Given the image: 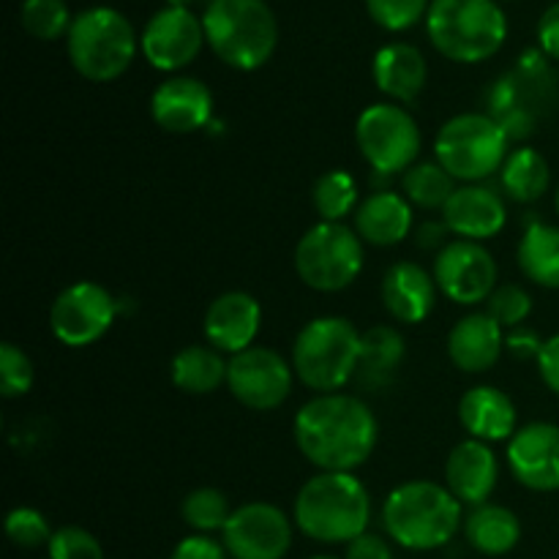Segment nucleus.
Here are the masks:
<instances>
[{
    "label": "nucleus",
    "mask_w": 559,
    "mask_h": 559,
    "mask_svg": "<svg viewBox=\"0 0 559 559\" xmlns=\"http://www.w3.org/2000/svg\"><path fill=\"white\" fill-rule=\"evenodd\" d=\"M295 442L322 473H353L377 445V418L360 399L320 393L295 415Z\"/></svg>",
    "instance_id": "f257e3e1"
},
{
    "label": "nucleus",
    "mask_w": 559,
    "mask_h": 559,
    "mask_svg": "<svg viewBox=\"0 0 559 559\" xmlns=\"http://www.w3.org/2000/svg\"><path fill=\"white\" fill-rule=\"evenodd\" d=\"M371 522V500L353 473H320L295 500V524L320 544H353Z\"/></svg>",
    "instance_id": "f03ea898"
},
{
    "label": "nucleus",
    "mask_w": 559,
    "mask_h": 559,
    "mask_svg": "<svg viewBox=\"0 0 559 559\" xmlns=\"http://www.w3.org/2000/svg\"><path fill=\"white\" fill-rule=\"evenodd\" d=\"M388 535L413 551H431L451 544L462 524V502L431 480H409L388 495L382 508Z\"/></svg>",
    "instance_id": "7ed1b4c3"
},
{
    "label": "nucleus",
    "mask_w": 559,
    "mask_h": 559,
    "mask_svg": "<svg viewBox=\"0 0 559 559\" xmlns=\"http://www.w3.org/2000/svg\"><path fill=\"white\" fill-rule=\"evenodd\" d=\"M202 25L207 47L229 69L254 71L276 52L278 22L265 0H211Z\"/></svg>",
    "instance_id": "20e7f679"
},
{
    "label": "nucleus",
    "mask_w": 559,
    "mask_h": 559,
    "mask_svg": "<svg viewBox=\"0 0 559 559\" xmlns=\"http://www.w3.org/2000/svg\"><path fill=\"white\" fill-rule=\"evenodd\" d=\"M426 31L448 60L480 63L506 44L508 16L497 0H431Z\"/></svg>",
    "instance_id": "39448f33"
},
{
    "label": "nucleus",
    "mask_w": 559,
    "mask_h": 559,
    "mask_svg": "<svg viewBox=\"0 0 559 559\" xmlns=\"http://www.w3.org/2000/svg\"><path fill=\"white\" fill-rule=\"evenodd\" d=\"M358 328L344 317H317L293 344V369L306 388L317 393H336L358 374Z\"/></svg>",
    "instance_id": "423d86ee"
},
{
    "label": "nucleus",
    "mask_w": 559,
    "mask_h": 559,
    "mask_svg": "<svg viewBox=\"0 0 559 559\" xmlns=\"http://www.w3.org/2000/svg\"><path fill=\"white\" fill-rule=\"evenodd\" d=\"M66 47L76 74L91 82H109L134 63L136 33L118 9L93 5L74 16Z\"/></svg>",
    "instance_id": "0eeeda50"
},
{
    "label": "nucleus",
    "mask_w": 559,
    "mask_h": 559,
    "mask_svg": "<svg viewBox=\"0 0 559 559\" xmlns=\"http://www.w3.org/2000/svg\"><path fill=\"white\" fill-rule=\"evenodd\" d=\"M557 98V80L551 71L549 60L540 49H530L519 58L516 69L502 74L491 85L489 112L508 140H524L535 131L538 118L555 104Z\"/></svg>",
    "instance_id": "6e6552de"
},
{
    "label": "nucleus",
    "mask_w": 559,
    "mask_h": 559,
    "mask_svg": "<svg viewBox=\"0 0 559 559\" xmlns=\"http://www.w3.org/2000/svg\"><path fill=\"white\" fill-rule=\"evenodd\" d=\"M508 134L491 115L464 112L448 120L435 142L437 164L464 183H480L508 158Z\"/></svg>",
    "instance_id": "1a4fd4ad"
},
{
    "label": "nucleus",
    "mask_w": 559,
    "mask_h": 559,
    "mask_svg": "<svg viewBox=\"0 0 559 559\" xmlns=\"http://www.w3.org/2000/svg\"><path fill=\"white\" fill-rule=\"evenodd\" d=\"M295 271L317 293H342L364 271V243L342 222H320L295 249Z\"/></svg>",
    "instance_id": "9d476101"
},
{
    "label": "nucleus",
    "mask_w": 559,
    "mask_h": 559,
    "mask_svg": "<svg viewBox=\"0 0 559 559\" xmlns=\"http://www.w3.org/2000/svg\"><path fill=\"white\" fill-rule=\"evenodd\" d=\"M355 140L369 167L380 175L407 173L420 153V129L396 104H371L355 123Z\"/></svg>",
    "instance_id": "9b49d317"
},
{
    "label": "nucleus",
    "mask_w": 559,
    "mask_h": 559,
    "mask_svg": "<svg viewBox=\"0 0 559 559\" xmlns=\"http://www.w3.org/2000/svg\"><path fill=\"white\" fill-rule=\"evenodd\" d=\"M118 304L96 282H76L55 298L49 325L66 347H91L112 328Z\"/></svg>",
    "instance_id": "f8f14e48"
},
{
    "label": "nucleus",
    "mask_w": 559,
    "mask_h": 559,
    "mask_svg": "<svg viewBox=\"0 0 559 559\" xmlns=\"http://www.w3.org/2000/svg\"><path fill=\"white\" fill-rule=\"evenodd\" d=\"M293 371L276 349L249 347L229 360L227 385L243 407L267 413L287 402L293 391Z\"/></svg>",
    "instance_id": "ddd939ff"
},
{
    "label": "nucleus",
    "mask_w": 559,
    "mask_h": 559,
    "mask_svg": "<svg viewBox=\"0 0 559 559\" xmlns=\"http://www.w3.org/2000/svg\"><path fill=\"white\" fill-rule=\"evenodd\" d=\"M222 535L233 559H284L293 544V524L271 502H246L233 511Z\"/></svg>",
    "instance_id": "4468645a"
},
{
    "label": "nucleus",
    "mask_w": 559,
    "mask_h": 559,
    "mask_svg": "<svg viewBox=\"0 0 559 559\" xmlns=\"http://www.w3.org/2000/svg\"><path fill=\"white\" fill-rule=\"evenodd\" d=\"M435 282L453 304L475 306L489 300L497 289V262L478 240L459 238L437 254Z\"/></svg>",
    "instance_id": "2eb2a0df"
},
{
    "label": "nucleus",
    "mask_w": 559,
    "mask_h": 559,
    "mask_svg": "<svg viewBox=\"0 0 559 559\" xmlns=\"http://www.w3.org/2000/svg\"><path fill=\"white\" fill-rule=\"evenodd\" d=\"M205 41V25L183 5H164L147 20L140 47L147 63L158 71H178L194 63Z\"/></svg>",
    "instance_id": "dca6fc26"
},
{
    "label": "nucleus",
    "mask_w": 559,
    "mask_h": 559,
    "mask_svg": "<svg viewBox=\"0 0 559 559\" xmlns=\"http://www.w3.org/2000/svg\"><path fill=\"white\" fill-rule=\"evenodd\" d=\"M508 469L530 491H559V426L527 424L508 440Z\"/></svg>",
    "instance_id": "f3484780"
},
{
    "label": "nucleus",
    "mask_w": 559,
    "mask_h": 559,
    "mask_svg": "<svg viewBox=\"0 0 559 559\" xmlns=\"http://www.w3.org/2000/svg\"><path fill=\"white\" fill-rule=\"evenodd\" d=\"M151 115L169 134H191L211 120L213 96L194 76H173L153 93Z\"/></svg>",
    "instance_id": "a211bd4d"
},
{
    "label": "nucleus",
    "mask_w": 559,
    "mask_h": 559,
    "mask_svg": "<svg viewBox=\"0 0 559 559\" xmlns=\"http://www.w3.org/2000/svg\"><path fill=\"white\" fill-rule=\"evenodd\" d=\"M506 202L495 189L484 183H467L456 189L442 207V222L462 240L495 238L506 227Z\"/></svg>",
    "instance_id": "6ab92c4d"
},
{
    "label": "nucleus",
    "mask_w": 559,
    "mask_h": 559,
    "mask_svg": "<svg viewBox=\"0 0 559 559\" xmlns=\"http://www.w3.org/2000/svg\"><path fill=\"white\" fill-rule=\"evenodd\" d=\"M260 322L262 309L249 293H224L207 309L205 338L218 353H246L260 333Z\"/></svg>",
    "instance_id": "aec40b11"
},
{
    "label": "nucleus",
    "mask_w": 559,
    "mask_h": 559,
    "mask_svg": "<svg viewBox=\"0 0 559 559\" xmlns=\"http://www.w3.org/2000/svg\"><path fill=\"white\" fill-rule=\"evenodd\" d=\"M500 475L495 451L480 440H464L451 451L445 464L448 491L464 506L480 508L491 497Z\"/></svg>",
    "instance_id": "412c9836"
},
{
    "label": "nucleus",
    "mask_w": 559,
    "mask_h": 559,
    "mask_svg": "<svg viewBox=\"0 0 559 559\" xmlns=\"http://www.w3.org/2000/svg\"><path fill=\"white\" fill-rule=\"evenodd\" d=\"M382 304L393 320L418 325L431 314L437 304L435 276L415 262H396L382 278Z\"/></svg>",
    "instance_id": "4be33fe9"
},
{
    "label": "nucleus",
    "mask_w": 559,
    "mask_h": 559,
    "mask_svg": "<svg viewBox=\"0 0 559 559\" xmlns=\"http://www.w3.org/2000/svg\"><path fill=\"white\" fill-rule=\"evenodd\" d=\"M502 347H506L502 325L486 311L462 317L448 336V355H451L453 366L467 374L489 371L500 360Z\"/></svg>",
    "instance_id": "5701e85b"
},
{
    "label": "nucleus",
    "mask_w": 559,
    "mask_h": 559,
    "mask_svg": "<svg viewBox=\"0 0 559 559\" xmlns=\"http://www.w3.org/2000/svg\"><path fill=\"white\" fill-rule=\"evenodd\" d=\"M459 420L473 440L502 442L516 435V407L500 388L478 385L459 402Z\"/></svg>",
    "instance_id": "b1692460"
},
{
    "label": "nucleus",
    "mask_w": 559,
    "mask_h": 559,
    "mask_svg": "<svg viewBox=\"0 0 559 559\" xmlns=\"http://www.w3.org/2000/svg\"><path fill=\"white\" fill-rule=\"evenodd\" d=\"M371 74H374L377 87L393 102L409 104L420 96L426 85V58L420 55L418 47L404 41L385 44L380 52L374 55L371 63Z\"/></svg>",
    "instance_id": "393cba45"
},
{
    "label": "nucleus",
    "mask_w": 559,
    "mask_h": 559,
    "mask_svg": "<svg viewBox=\"0 0 559 559\" xmlns=\"http://www.w3.org/2000/svg\"><path fill=\"white\" fill-rule=\"evenodd\" d=\"M355 229H358L360 240L371 246L402 243L413 229V205L402 194L377 191L358 207Z\"/></svg>",
    "instance_id": "a878e982"
},
{
    "label": "nucleus",
    "mask_w": 559,
    "mask_h": 559,
    "mask_svg": "<svg viewBox=\"0 0 559 559\" xmlns=\"http://www.w3.org/2000/svg\"><path fill=\"white\" fill-rule=\"evenodd\" d=\"M464 535L475 551L500 557L516 549V544L522 540V522L511 508L486 502L469 513V519L464 522Z\"/></svg>",
    "instance_id": "bb28decb"
},
{
    "label": "nucleus",
    "mask_w": 559,
    "mask_h": 559,
    "mask_svg": "<svg viewBox=\"0 0 559 559\" xmlns=\"http://www.w3.org/2000/svg\"><path fill=\"white\" fill-rule=\"evenodd\" d=\"M404 360V338L396 328L377 325L360 336L358 380L366 388L391 385Z\"/></svg>",
    "instance_id": "cd10ccee"
},
{
    "label": "nucleus",
    "mask_w": 559,
    "mask_h": 559,
    "mask_svg": "<svg viewBox=\"0 0 559 559\" xmlns=\"http://www.w3.org/2000/svg\"><path fill=\"white\" fill-rule=\"evenodd\" d=\"M519 267L538 287L559 289V227L530 224L519 243Z\"/></svg>",
    "instance_id": "c85d7f7f"
},
{
    "label": "nucleus",
    "mask_w": 559,
    "mask_h": 559,
    "mask_svg": "<svg viewBox=\"0 0 559 559\" xmlns=\"http://www.w3.org/2000/svg\"><path fill=\"white\" fill-rule=\"evenodd\" d=\"M549 162L535 147H516V151H511L500 169L502 191L513 202H522V205L538 202L546 194V189H549Z\"/></svg>",
    "instance_id": "c756f323"
},
{
    "label": "nucleus",
    "mask_w": 559,
    "mask_h": 559,
    "mask_svg": "<svg viewBox=\"0 0 559 559\" xmlns=\"http://www.w3.org/2000/svg\"><path fill=\"white\" fill-rule=\"evenodd\" d=\"M227 369L229 364L218 349L191 344L173 358V382L183 393L205 396V393L216 391L222 382H227Z\"/></svg>",
    "instance_id": "7c9ffc66"
},
{
    "label": "nucleus",
    "mask_w": 559,
    "mask_h": 559,
    "mask_svg": "<svg viewBox=\"0 0 559 559\" xmlns=\"http://www.w3.org/2000/svg\"><path fill=\"white\" fill-rule=\"evenodd\" d=\"M404 194L413 205L424 207V211H435V207H445L451 194L456 191L453 178L440 167L437 162L415 164L404 173Z\"/></svg>",
    "instance_id": "2f4dec72"
},
{
    "label": "nucleus",
    "mask_w": 559,
    "mask_h": 559,
    "mask_svg": "<svg viewBox=\"0 0 559 559\" xmlns=\"http://www.w3.org/2000/svg\"><path fill=\"white\" fill-rule=\"evenodd\" d=\"M20 22L38 41H55L60 36H69L74 16L66 0H22Z\"/></svg>",
    "instance_id": "473e14b6"
},
{
    "label": "nucleus",
    "mask_w": 559,
    "mask_h": 559,
    "mask_svg": "<svg viewBox=\"0 0 559 559\" xmlns=\"http://www.w3.org/2000/svg\"><path fill=\"white\" fill-rule=\"evenodd\" d=\"M311 197H314V207L322 222H342L358 202V186H355L353 175H347L344 169H333L317 180Z\"/></svg>",
    "instance_id": "72a5a7b5"
},
{
    "label": "nucleus",
    "mask_w": 559,
    "mask_h": 559,
    "mask_svg": "<svg viewBox=\"0 0 559 559\" xmlns=\"http://www.w3.org/2000/svg\"><path fill=\"white\" fill-rule=\"evenodd\" d=\"M180 513H183V522L191 530H197V533H216V530H224L229 516H233L227 497L218 489H194L191 495H186Z\"/></svg>",
    "instance_id": "f704fd0d"
},
{
    "label": "nucleus",
    "mask_w": 559,
    "mask_h": 559,
    "mask_svg": "<svg viewBox=\"0 0 559 559\" xmlns=\"http://www.w3.org/2000/svg\"><path fill=\"white\" fill-rule=\"evenodd\" d=\"M429 0H366V11L380 27L391 33L409 31L429 14Z\"/></svg>",
    "instance_id": "c9c22d12"
},
{
    "label": "nucleus",
    "mask_w": 559,
    "mask_h": 559,
    "mask_svg": "<svg viewBox=\"0 0 559 559\" xmlns=\"http://www.w3.org/2000/svg\"><path fill=\"white\" fill-rule=\"evenodd\" d=\"M33 388V364L16 344L0 347V393L5 399L25 396Z\"/></svg>",
    "instance_id": "e433bc0d"
},
{
    "label": "nucleus",
    "mask_w": 559,
    "mask_h": 559,
    "mask_svg": "<svg viewBox=\"0 0 559 559\" xmlns=\"http://www.w3.org/2000/svg\"><path fill=\"white\" fill-rule=\"evenodd\" d=\"M530 311H533V298H530L527 289L519 287V284H502V287L491 293L486 314L495 317L502 328H511L513 331V328H519L527 320Z\"/></svg>",
    "instance_id": "4c0bfd02"
},
{
    "label": "nucleus",
    "mask_w": 559,
    "mask_h": 559,
    "mask_svg": "<svg viewBox=\"0 0 559 559\" xmlns=\"http://www.w3.org/2000/svg\"><path fill=\"white\" fill-rule=\"evenodd\" d=\"M5 533L22 549H38V546L49 544L55 533H49V522L44 513L36 508H14L5 516Z\"/></svg>",
    "instance_id": "58836bf2"
},
{
    "label": "nucleus",
    "mask_w": 559,
    "mask_h": 559,
    "mask_svg": "<svg viewBox=\"0 0 559 559\" xmlns=\"http://www.w3.org/2000/svg\"><path fill=\"white\" fill-rule=\"evenodd\" d=\"M49 559H104L102 544L96 535L82 527H60L55 530L52 540L47 544Z\"/></svg>",
    "instance_id": "ea45409f"
},
{
    "label": "nucleus",
    "mask_w": 559,
    "mask_h": 559,
    "mask_svg": "<svg viewBox=\"0 0 559 559\" xmlns=\"http://www.w3.org/2000/svg\"><path fill=\"white\" fill-rule=\"evenodd\" d=\"M173 559H227V549L207 535H191L175 546Z\"/></svg>",
    "instance_id": "a19ab883"
},
{
    "label": "nucleus",
    "mask_w": 559,
    "mask_h": 559,
    "mask_svg": "<svg viewBox=\"0 0 559 559\" xmlns=\"http://www.w3.org/2000/svg\"><path fill=\"white\" fill-rule=\"evenodd\" d=\"M538 44L546 58L559 60V0L544 11L538 22Z\"/></svg>",
    "instance_id": "79ce46f5"
},
{
    "label": "nucleus",
    "mask_w": 559,
    "mask_h": 559,
    "mask_svg": "<svg viewBox=\"0 0 559 559\" xmlns=\"http://www.w3.org/2000/svg\"><path fill=\"white\" fill-rule=\"evenodd\" d=\"M506 349L516 358H535L538 360L540 349H544V342L538 338V333L530 331V328H513L506 336Z\"/></svg>",
    "instance_id": "37998d69"
},
{
    "label": "nucleus",
    "mask_w": 559,
    "mask_h": 559,
    "mask_svg": "<svg viewBox=\"0 0 559 559\" xmlns=\"http://www.w3.org/2000/svg\"><path fill=\"white\" fill-rule=\"evenodd\" d=\"M347 559H393L391 546L374 533H364L347 546Z\"/></svg>",
    "instance_id": "c03bdc74"
},
{
    "label": "nucleus",
    "mask_w": 559,
    "mask_h": 559,
    "mask_svg": "<svg viewBox=\"0 0 559 559\" xmlns=\"http://www.w3.org/2000/svg\"><path fill=\"white\" fill-rule=\"evenodd\" d=\"M538 369L546 385L559 396V333L544 342V349L538 355Z\"/></svg>",
    "instance_id": "a18cd8bd"
},
{
    "label": "nucleus",
    "mask_w": 559,
    "mask_h": 559,
    "mask_svg": "<svg viewBox=\"0 0 559 559\" xmlns=\"http://www.w3.org/2000/svg\"><path fill=\"white\" fill-rule=\"evenodd\" d=\"M191 3H194V0H167V5H183V9H189Z\"/></svg>",
    "instance_id": "49530a36"
},
{
    "label": "nucleus",
    "mask_w": 559,
    "mask_h": 559,
    "mask_svg": "<svg viewBox=\"0 0 559 559\" xmlns=\"http://www.w3.org/2000/svg\"><path fill=\"white\" fill-rule=\"evenodd\" d=\"M311 559H336V557H325V555H320V557H311Z\"/></svg>",
    "instance_id": "de8ad7c7"
},
{
    "label": "nucleus",
    "mask_w": 559,
    "mask_h": 559,
    "mask_svg": "<svg viewBox=\"0 0 559 559\" xmlns=\"http://www.w3.org/2000/svg\"><path fill=\"white\" fill-rule=\"evenodd\" d=\"M557 213H559V191H557Z\"/></svg>",
    "instance_id": "09e8293b"
}]
</instances>
